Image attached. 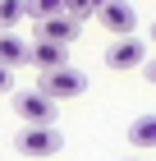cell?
Returning a JSON list of instances; mask_svg holds the SVG:
<instances>
[{
  "mask_svg": "<svg viewBox=\"0 0 156 161\" xmlns=\"http://www.w3.org/2000/svg\"><path fill=\"white\" fill-rule=\"evenodd\" d=\"M14 147H19V157H55V152L64 147V134L55 129V124H23L19 134H14Z\"/></svg>",
  "mask_w": 156,
  "mask_h": 161,
  "instance_id": "obj_1",
  "label": "cell"
},
{
  "mask_svg": "<svg viewBox=\"0 0 156 161\" xmlns=\"http://www.w3.org/2000/svg\"><path fill=\"white\" fill-rule=\"evenodd\" d=\"M14 111L23 124H55V111H60V101H51L41 87H28V92H14Z\"/></svg>",
  "mask_w": 156,
  "mask_h": 161,
  "instance_id": "obj_2",
  "label": "cell"
},
{
  "mask_svg": "<svg viewBox=\"0 0 156 161\" xmlns=\"http://www.w3.org/2000/svg\"><path fill=\"white\" fill-rule=\"evenodd\" d=\"M41 92H46L51 101H60V97H83V92H87V74L73 69V64L51 69V74H41Z\"/></svg>",
  "mask_w": 156,
  "mask_h": 161,
  "instance_id": "obj_3",
  "label": "cell"
},
{
  "mask_svg": "<svg viewBox=\"0 0 156 161\" xmlns=\"http://www.w3.org/2000/svg\"><path fill=\"white\" fill-rule=\"evenodd\" d=\"M96 19H101V28L106 32H115V37H133V28H138V14H133L129 0H106L101 9H96Z\"/></svg>",
  "mask_w": 156,
  "mask_h": 161,
  "instance_id": "obj_4",
  "label": "cell"
},
{
  "mask_svg": "<svg viewBox=\"0 0 156 161\" xmlns=\"http://www.w3.org/2000/svg\"><path fill=\"white\" fill-rule=\"evenodd\" d=\"M152 55H147V42L143 37H124L115 42V46H106V64L115 69V74H124V69H138V64H147Z\"/></svg>",
  "mask_w": 156,
  "mask_h": 161,
  "instance_id": "obj_5",
  "label": "cell"
},
{
  "mask_svg": "<svg viewBox=\"0 0 156 161\" xmlns=\"http://www.w3.org/2000/svg\"><path fill=\"white\" fill-rule=\"evenodd\" d=\"M78 19H69V14H55V19H46V23H37V42H55V46H69L73 37H78Z\"/></svg>",
  "mask_w": 156,
  "mask_h": 161,
  "instance_id": "obj_6",
  "label": "cell"
},
{
  "mask_svg": "<svg viewBox=\"0 0 156 161\" xmlns=\"http://www.w3.org/2000/svg\"><path fill=\"white\" fill-rule=\"evenodd\" d=\"M0 64H5V69L32 64V42H23L19 32H0Z\"/></svg>",
  "mask_w": 156,
  "mask_h": 161,
  "instance_id": "obj_7",
  "label": "cell"
},
{
  "mask_svg": "<svg viewBox=\"0 0 156 161\" xmlns=\"http://www.w3.org/2000/svg\"><path fill=\"white\" fill-rule=\"evenodd\" d=\"M32 64L41 69V74L64 69V64H69V46H55V42H37L32 37Z\"/></svg>",
  "mask_w": 156,
  "mask_h": 161,
  "instance_id": "obj_8",
  "label": "cell"
},
{
  "mask_svg": "<svg viewBox=\"0 0 156 161\" xmlns=\"http://www.w3.org/2000/svg\"><path fill=\"white\" fill-rule=\"evenodd\" d=\"M129 143H133L138 152L156 147V115H138V120L129 124Z\"/></svg>",
  "mask_w": 156,
  "mask_h": 161,
  "instance_id": "obj_9",
  "label": "cell"
},
{
  "mask_svg": "<svg viewBox=\"0 0 156 161\" xmlns=\"http://www.w3.org/2000/svg\"><path fill=\"white\" fill-rule=\"evenodd\" d=\"M19 19H28V0H0V32H14Z\"/></svg>",
  "mask_w": 156,
  "mask_h": 161,
  "instance_id": "obj_10",
  "label": "cell"
},
{
  "mask_svg": "<svg viewBox=\"0 0 156 161\" xmlns=\"http://www.w3.org/2000/svg\"><path fill=\"white\" fill-rule=\"evenodd\" d=\"M55 14H64V0H28V19L32 23H46Z\"/></svg>",
  "mask_w": 156,
  "mask_h": 161,
  "instance_id": "obj_11",
  "label": "cell"
},
{
  "mask_svg": "<svg viewBox=\"0 0 156 161\" xmlns=\"http://www.w3.org/2000/svg\"><path fill=\"white\" fill-rule=\"evenodd\" d=\"M64 14H69V19H78V23H83L87 14H96V0H64Z\"/></svg>",
  "mask_w": 156,
  "mask_h": 161,
  "instance_id": "obj_12",
  "label": "cell"
},
{
  "mask_svg": "<svg viewBox=\"0 0 156 161\" xmlns=\"http://www.w3.org/2000/svg\"><path fill=\"white\" fill-rule=\"evenodd\" d=\"M9 87H14V74L5 69V64H0V92H9Z\"/></svg>",
  "mask_w": 156,
  "mask_h": 161,
  "instance_id": "obj_13",
  "label": "cell"
},
{
  "mask_svg": "<svg viewBox=\"0 0 156 161\" xmlns=\"http://www.w3.org/2000/svg\"><path fill=\"white\" fill-rule=\"evenodd\" d=\"M143 74H147V83H156V55H152V60L143 64Z\"/></svg>",
  "mask_w": 156,
  "mask_h": 161,
  "instance_id": "obj_14",
  "label": "cell"
},
{
  "mask_svg": "<svg viewBox=\"0 0 156 161\" xmlns=\"http://www.w3.org/2000/svg\"><path fill=\"white\" fill-rule=\"evenodd\" d=\"M152 46H156V23H152Z\"/></svg>",
  "mask_w": 156,
  "mask_h": 161,
  "instance_id": "obj_15",
  "label": "cell"
},
{
  "mask_svg": "<svg viewBox=\"0 0 156 161\" xmlns=\"http://www.w3.org/2000/svg\"><path fill=\"white\" fill-rule=\"evenodd\" d=\"M129 161H138V157H129Z\"/></svg>",
  "mask_w": 156,
  "mask_h": 161,
  "instance_id": "obj_16",
  "label": "cell"
}]
</instances>
